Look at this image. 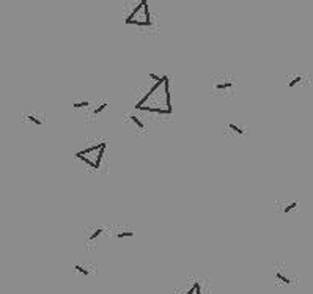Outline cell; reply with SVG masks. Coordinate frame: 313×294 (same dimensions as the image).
Segmentation results:
<instances>
[{"label":"cell","instance_id":"1","mask_svg":"<svg viewBox=\"0 0 313 294\" xmlns=\"http://www.w3.org/2000/svg\"><path fill=\"white\" fill-rule=\"evenodd\" d=\"M123 22L146 34L158 32V20L150 12L148 0H129L123 10Z\"/></svg>","mask_w":313,"mask_h":294},{"label":"cell","instance_id":"2","mask_svg":"<svg viewBox=\"0 0 313 294\" xmlns=\"http://www.w3.org/2000/svg\"><path fill=\"white\" fill-rule=\"evenodd\" d=\"M107 144H109L107 140H98L96 144H93L90 146H85L79 151H76L74 158L84 162L92 172H100L102 168V162L106 158Z\"/></svg>","mask_w":313,"mask_h":294},{"label":"cell","instance_id":"3","mask_svg":"<svg viewBox=\"0 0 313 294\" xmlns=\"http://www.w3.org/2000/svg\"><path fill=\"white\" fill-rule=\"evenodd\" d=\"M211 96L216 100H233L236 96V78L232 74H214L210 84Z\"/></svg>","mask_w":313,"mask_h":294},{"label":"cell","instance_id":"4","mask_svg":"<svg viewBox=\"0 0 313 294\" xmlns=\"http://www.w3.org/2000/svg\"><path fill=\"white\" fill-rule=\"evenodd\" d=\"M274 280L277 286H296L298 277L288 268L286 263H277L274 266Z\"/></svg>","mask_w":313,"mask_h":294},{"label":"cell","instance_id":"5","mask_svg":"<svg viewBox=\"0 0 313 294\" xmlns=\"http://www.w3.org/2000/svg\"><path fill=\"white\" fill-rule=\"evenodd\" d=\"M175 294H208V286L202 278H189L175 290Z\"/></svg>","mask_w":313,"mask_h":294},{"label":"cell","instance_id":"6","mask_svg":"<svg viewBox=\"0 0 313 294\" xmlns=\"http://www.w3.org/2000/svg\"><path fill=\"white\" fill-rule=\"evenodd\" d=\"M106 233V228L101 226V225H96V226H90L87 228V232H85V246L88 248H94L98 246V241L100 238Z\"/></svg>","mask_w":313,"mask_h":294},{"label":"cell","instance_id":"7","mask_svg":"<svg viewBox=\"0 0 313 294\" xmlns=\"http://www.w3.org/2000/svg\"><path fill=\"white\" fill-rule=\"evenodd\" d=\"M107 106H109V102L107 101H96L94 104L90 102V106L87 107V115H85V120L87 122H94V120H98V116L106 110Z\"/></svg>","mask_w":313,"mask_h":294},{"label":"cell","instance_id":"8","mask_svg":"<svg viewBox=\"0 0 313 294\" xmlns=\"http://www.w3.org/2000/svg\"><path fill=\"white\" fill-rule=\"evenodd\" d=\"M22 122L30 123L34 126H38V128H42V126H46V115L42 112H40V110H30V112H26L22 115Z\"/></svg>","mask_w":313,"mask_h":294},{"label":"cell","instance_id":"9","mask_svg":"<svg viewBox=\"0 0 313 294\" xmlns=\"http://www.w3.org/2000/svg\"><path fill=\"white\" fill-rule=\"evenodd\" d=\"M124 120L134 126L136 132H138V134H146V126H145V123L142 122V120H140V116H137L134 114H128L124 116Z\"/></svg>","mask_w":313,"mask_h":294},{"label":"cell","instance_id":"10","mask_svg":"<svg viewBox=\"0 0 313 294\" xmlns=\"http://www.w3.org/2000/svg\"><path fill=\"white\" fill-rule=\"evenodd\" d=\"M299 206V200H284V202H277L276 203V210H278L282 214H288L291 211L298 210Z\"/></svg>","mask_w":313,"mask_h":294},{"label":"cell","instance_id":"11","mask_svg":"<svg viewBox=\"0 0 313 294\" xmlns=\"http://www.w3.org/2000/svg\"><path fill=\"white\" fill-rule=\"evenodd\" d=\"M224 134L226 136H234V137H240V136H246L247 134V128L246 126H241V124H236V123H228L225 128H224Z\"/></svg>","mask_w":313,"mask_h":294},{"label":"cell","instance_id":"12","mask_svg":"<svg viewBox=\"0 0 313 294\" xmlns=\"http://www.w3.org/2000/svg\"><path fill=\"white\" fill-rule=\"evenodd\" d=\"M310 80L307 76L304 74H294V76H291V78L288 79V88H298V86H304V85H308Z\"/></svg>","mask_w":313,"mask_h":294},{"label":"cell","instance_id":"13","mask_svg":"<svg viewBox=\"0 0 313 294\" xmlns=\"http://www.w3.org/2000/svg\"><path fill=\"white\" fill-rule=\"evenodd\" d=\"M72 272H76V274H79L82 277H92L94 274V268L92 264H84V263H78L72 266Z\"/></svg>","mask_w":313,"mask_h":294},{"label":"cell","instance_id":"14","mask_svg":"<svg viewBox=\"0 0 313 294\" xmlns=\"http://www.w3.org/2000/svg\"><path fill=\"white\" fill-rule=\"evenodd\" d=\"M134 234H136V232L132 230V228H120V230L114 233V238L123 239V238H132Z\"/></svg>","mask_w":313,"mask_h":294},{"label":"cell","instance_id":"15","mask_svg":"<svg viewBox=\"0 0 313 294\" xmlns=\"http://www.w3.org/2000/svg\"><path fill=\"white\" fill-rule=\"evenodd\" d=\"M92 101H79V102H72V107L74 108H87L90 106Z\"/></svg>","mask_w":313,"mask_h":294}]
</instances>
